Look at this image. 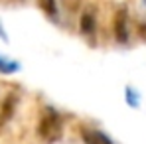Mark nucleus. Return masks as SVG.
Here are the masks:
<instances>
[{
    "label": "nucleus",
    "instance_id": "39448f33",
    "mask_svg": "<svg viewBox=\"0 0 146 144\" xmlns=\"http://www.w3.org/2000/svg\"><path fill=\"white\" fill-rule=\"evenodd\" d=\"M79 26H81V32L85 36H93L95 34V28H97V22H95V14L91 10L83 12L81 14V20H79Z\"/></svg>",
    "mask_w": 146,
    "mask_h": 144
},
{
    "label": "nucleus",
    "instance_id": "20e7f679",
    "mask_svg": "<svg viewBox=\"0 0 146 144\" xmlns=\"http://www.w3.org/2000/svg\"><path fill=\"white\" fill-rule=\"evenodd\" d=\"M81 138L85 144H113L107 134L101 130H91V128H81Z\"/></svg>",
    "mask_w": 146,
    "mask_h": 144
},
{
    "label": "nucleus",
    "instance_id": "f03ea898",
    "mask_svg": "<svg viewBox=\"0 0 146 144\" xmlns=\"http://www.w3.org/2000/svg\"><path fill=\"white\" fill-rule=\"evenodd\" d=\"M113 28H115V38H117V42H119V44H126V42H128V12H126V8H119V10H117Z\"/></svg>",
    "mask_w": 146,
    "mask_h": 144
},
{
    "label": "nucleus",
    "instance_id": "1a4fd4ad",
    "mask_svg": "<svg viewBox=\"0 0 146 144\" xmlns=\"http://www.w3.org/2000/svg\"><path fill=\"white\" fill-rule=\"evenodd\" d=\"M144 6H146V0H144Z\"/></svg>",
    "mask_w": 146,
    "mask_h": 144
},
{
    "label": "nucleus",
    "instance_id": "f257e3e1",
    "mask_svg": "<svg viewBox=\"0 0 146 144\" xmlns=\"http://www.w3.org/2000/svg\"><path fill=\"white\" fill-rule=\"evenodd\" d=\"M61 132H63V122H61V117L57 111L53 109H46L42 119L38 122V134L42 140L46 142H57L61 138Z\"/></svg>",
    "mask_w": 146,
    "mask_h": 144
},
{
    "label": "nucleus",
    "instance_id": "0eeeda50",
    "mask_svg": "<svg viewBox=\"0 0 146 144\" xmlns=\"http://www.w3.org/2000/svg\"><path fill=\"white\" fill-rule=\"evenodd\" d=\"M20 69L16 61H8L6 57H0V73H14Z\"/></svg>",
    "mask_w": 146,
    "mask_h": 144
},
{
    "label": "nucleus",
    "instance_id": "423d86ee",
    "mask_svg": "<svg viewBox=\"0 0 146 144\" xmlns=\"http://www.w3.org/2000/svg\"><path fill=\"white\" fill-rule=\"evenodd\" d=\"M38 4H40V8L48 14L51 20H57L59 12H57V2L55 0H38Z\"/></svg>",
    "mask_w": 146,
    "mask_h": 144
},
{
    "label": "nucleus",
    "instance_id": "6e6552de",
    "mask_svg": "<svg viewBox=\"0 0 146 144\" xmlns=\"http://www.w3.org/2000/svg\"><path fill=\"white\" fill-rule=\"evenodd\" d=\"M126 103H128L130 107H138V95H136L130 87L126 89Z\"/></svg>",
    "mask_w": 146,
    "mask_h": 144
},
{
    "label": "nucleus",
    "instance_id": "7ed1b4c3",
    "mask_svg": "<svg viewBox=\"0 0 146 144\" xmlns=\"http://www.w3.org/2000/svg\"><path fill=\"white\" fill-rule=\"evenodd\" d=\"M16 111V95H6V99L0 105V130L12 120Z\"/></svg>",
    "mask_w": 146,
    "mask_h": 144
}]
</instances>
